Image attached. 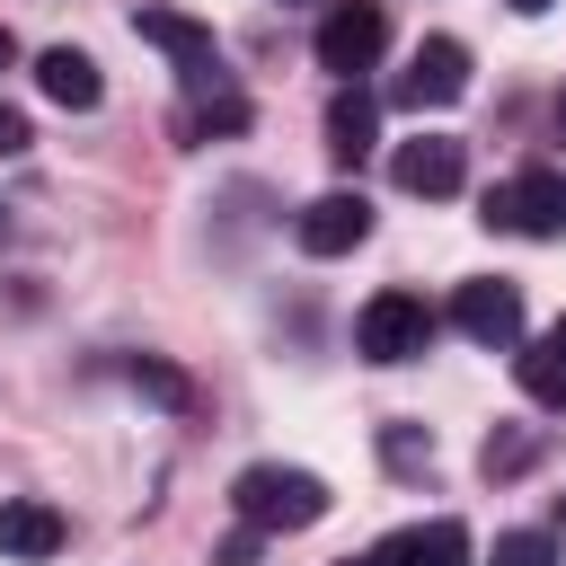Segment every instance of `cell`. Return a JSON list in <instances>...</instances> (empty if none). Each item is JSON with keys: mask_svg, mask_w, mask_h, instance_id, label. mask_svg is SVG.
I'll list each match as a JSON object with an SVG mask.
<instances>
[{"mask_svg": "<svg viewBox=\"0 0 566 566\" xmlns=\"http://www.w3.org/2000/svg\"><path fill=\"white\" fill-rule=\"evenodd\" d=\"M486 566H557V539H548V531H504V539L486 548Z\"/></svg>", "mask_w": 566, "mask_h": 566, "instance_id": "e0dca14e", "label": "cell"}, {"mask_svg": "<svg viewBox=\"0 0 566 566\" xmlns=\"http://www.w3.org/2000/svg\"><path fill=\"white\" fill-rule=\"evenodd\" d=\"M513 9H522V18H539V9H557V0H513Z\"/></svg>", "mask_w": 566, "mask_h": 566, "instance_id": "603a6c76", "label": "cell"}, {"mask_svg": "<svg viewBox=\"0 0 566 566\" xmlns=\"http://www.w3.org/2000/svg\"><path fill=\"white\" fill-rule=\"evenodd\" d=\"M451 327H460L469 345H522V292H513L504 274H469V283L451 292Z\"/></svg>", "mask_w": 566, "mask_h": 566, "instance_id": "52a82bcc", "label": "cell"}, {"mask_svg": "<svg viewBox=\"0 0 566 566\" xmlns=\"http://www.w3.org/2000/svg\"><path fill=\"white\" fill-rule=\"evenodd\" d=\"M531 433H486V478H513V469H531Z\"/></svg>", "mask_w": 566, "mask_h": 566, "instance_id": "d6986e66", "label": "cell"}, {"mask_svg": "<svg viewBox=\"0 0 566 566\" xmlns=\"http://www.w3.org/2000/svg\"><path fill=\"white\" fill-rule=\"evenodd\" d=\"M486 230L557 239V230H566V168H522V177L486 186Z\"/></svg>", "mask_w": 566, "mask_h": 566, "instance_id": "277c9868", "label": "cell"}, {"mask_svg": "<svg viewBox=\"0 0 566 566\" xmlns=\"http://www.w3.org/2000/svg\"><path fill=\"white\" fill-rule=\"evenodd\" d=\"M124 380H133L142 398H159V407H195V380H186L177 363H159V354H133V363H124Z\"/></svg>", "mask_w": 566, "mask_h": 566, "instance_id": "9a60e30c", "label": "cell"}, {"mask_svg": "<svg viewBox=\"0 0 566 566\" xmlns=\"http://www.w3.org/2000/svg\"><path fill=\"white\" fill-rule=\"evenodd\" d=\"M195 133H248V97H239V88L195 97Z\"/></svg>", "mask_w": 566, "mask_h": 566, "instance_id": "ac0fdd59", "label": "cell"}, {"mask_svg": "<svg viewBox=\"0 0 566 566\" xmlns=\"http://www.w3.org/2000/svg\"><path fill=\"white\" fill-rule=\"evenodd\" d=\"M389 177H398V195L442 203V195H460V177H469V142H451V133H416V142H398Z\"/></svg>", "mask_w": 566, "mask_h": 566, "instance_id": "ba28073f", "label": "cell"}, {"mask_svg": "<svg viewBox=\"0 0 566 566\" xmlns=\"http://www.w3.org/2000/svg\"><path fill=\"white\" fill-rule=\"evenodd\" d=\"M371 142H380V106H371V88L363 80H336V97H327V159H371Z\"/></svg>", "mask_w": 566, "mask_h": 566, "instance_id": "7c38bea8", "label": "cell"}, {"mask_svg": "<svg viewBox=\"0 0 566 566\" xmlns=\"http://www.w3.org/2000/svg\"><path fill=\"white\" fill-rule=\"evenodd\" d=\"M513 380H522V398H531V407L566 416V336H557V327H548V336H531V345L513 354Z\"/></svg>", "mask_w": 566, "mask_h": 566, "instance_id": "5bb4252c", "label": "cell"}, {"mask_svg": "<svg viewBox=\"0 0 566 566\" xmlns=\"http://www.w3.org/2000/svg\"><path fill=\"white\" fill-rule=\"evenodd\" d=\"M256 548H265V531H256V522H239V531H230V539H221V566H248V557H256Z\"/></svg>", "mask_w": 566, "mask_h": 566, "instance_id": "ffe728a7", "label": "cell"}, {"mask_svg": "<svg viewBox=\"0 0 566 566\" xmlns=\"http://www.w3.org/2000/svg\"><path fill=\"white\" fill-rule=\"evenodd\" d=\"M318 71H336V80H363L380 53H389V9L380 0H336L327 18H318Z\"/></svg>", "mask_w": 566, "mask_h": 566, "instance_id": "3957f363", "label": "cell"}, {"mask_svg": "<svg viewBox=\"0 0 566 566\" xmlns=\"http://www.w3.org/2000/svg\"><path fill=\"white\" fill-rule=\"evenodd\" d=\"M557 336H566V318H557Z\"/></svg>", "mask_w": 566, "mask_h": 566, "instance_id": "4316f807", "label": "cell"}, {"mask_svg": "<svg viewBox=\"0 0 566 566\" xmlns=\"http://www.w3.org/2000/svg\"><path fill=\"white\" fill-rule=\"evenodd\" d=\"M433 327H442V318H433V301L389 283V292H371V301H363L354 345H363V363H416V354L433 345Z\"/></svg>", "mask_w": 566, "mask_h": 566, "instance_id": "7a4b0ae2", "label": "cell"}, {"mask_svg": "<svg viewBox=\"0 0 566 566\" xmlns=\"http://www.w3.org/2000/svg\"><path fill=\"white\" fill-rule=\"evenodd\" d=\"M27 142H35V133H27V115H18V106H0V159H18Z\"/></svg>", "mask_w": 566, "mask_h": 566, "instance_id": "44dd1931", "label": "cell"}, {"mask_svg": "<svg viewBox=\"0 0 566 566\" xmlns=\"http://www.w3.org/2000/svg\"><path fill=\"white\" fill-rule=\"evenodd\" d=\"M557 142H566V88H557Z\"/></svg>", "mask_w": 566, "mask_h": 566, "instance_id": "cb8c5ba5", "label": "cell"}, {"mask_svg": "<svg viewBox=\"0 0 566 566\" xmlns=\"http://www.w3.org/2000/svg\"><path fill=\"white\" fill-rule=\"evenodd\" d=\"M557 531H566V495H557Z\"/></svg>", "mask_w": 566, "mask_h": 566, "instance_id": "d4e9b609", "label": "cell"}, {"mask_svg": "<svg viewBox=\"0 0 566 566\" xmlns=\"http://www.w3.org/2000/svg\"><path fill=\"white\" fill-rule=\"evenodd\" d=\"M371 557H380V566H469V531H460L451 513H433V522H407V531H389Z\"/></svg>", "mask_w": 566, "mask_h": 566, "instance_id": "8fae6325", "label": "cell"}, {"mask_svg": "<svg viewBox=\"0 0 566 566\" xmlns=\"http://www.w3.org/2000/svg\"><path fill=\"white\" fill-rule=\"evenodd\" d=\"M9 62H18V35H9V27H0V71H9Z\"/></svg>", "mask_w": 566, "mask_h": 566, "instance_id": "7402d4cb", "label": "cell"}, {"mask_svg": "<svg viewBox=\"0 0 566 566\" xmlns=\"http://www.w3.org/2000/svg\"><path fill=\"white\" fill-rule=\"evenodd\" d=\"M292 239H301V256H345V248H363V239H371V203H363L354 186H327L318 203H301Z\"/></svg>", "mask_w": 566, "mask_h": 566, "instance_id": "9c48e42d", "label": "cell"}, {"mask_svg": "<svg viewBox=\"0 0 566 566\" xmlns=\"http://www.w3.org/2000/svg\"><path fill=\"white\" fill-rule=\"evenodd\" d=\"M35 88H44L53 106H71V115H88V106L106 97V80H97V62H88L80 44H53V53H35Z\"/></svg>", "mask_w": 566, "mask_h": 566, "instance_id": "4fadbf2b", "label": "cell"}, {"mask_svg": "<svg viewBox=\"0 0 566 566\" xmlns=\"http://www.w3.org/2000/svg\"><path fill=\"white\" fill-rule=\"evenodd\" d=\"M230 504H239V522H256V531H310V522H327V478H318V469L256 460V469H239Z\"/></svg>", "mask_w": 566, "mask_h": 566, "instance_id": "6da1fadb", "label": "cell"}, {"mask_svg": "<svg viewBox=\"0 0 566 566\" xmlns=\"http://www.w3.org/2000/svg\"><path fill=\"white\" fill-rule=\"evenodd\" d=\"M345 566H380V557H345Z\"/></svg>", "mask_w": 566, "mask_h": 566, "instance_id": "484cf974", "label": "cell"}, {"mask_svg": "<svg viewBox=\"0 0 566 566\" xmlns=\"http://www.w3.org/2000/svg\"><path fill=\"white\" fill-rule=\"evenodd\" d=\"M133 35L142 44H159L177 71H186V88L195 97H212V88H230V71H221V44H212V27H195L186 9H133Z\"/></svg>", "mask_w": 566, "mask_h": 566, "instance_id": "5b68a950", "label": "cell"}, {"mask_svg": "<svg viewBox=\"0 0 566 566\" xmlns=\"http://www.w3.org/2000/svg\"><path fill=\"white\" fill-rule=\"evenodd\" d=\"M389 97L416 106V115H424V106H460V97H469V44H460V35H424V44L407 53V71L389 80Z\"/></svg>", "mask_w": 566, "mask_h": 566, "instance_id": "8992f818", "label": "cell"}, {"mask_svg": "<svg viewBox=\"0 0 566 566\" xmlns=\"http://www.w3.org/2000/svg\"><path fill=\"white\" fill-rule=\"evenodd\" d=\"M380 460L407 478V469H433V433L424 424H380Z\"/></svg>", "mask_w": 566, "mask_h": 566, "instance_id": "2e32d148", "label": "cell"}, {"mask_svg": "<svg viewBox=\"0 0 566 566\" xmlns=\"http://www.w3.org/2000/svg\"><path fill=\"white\" fill-rule=\"evenodd\" d=\"M53 548H62V513H53L44 495H0V557L44 566Z\"/></svg>", "mask_w": 566, "mask_h": 566, "instance_id": "30bf717a", "label": "cell"}]
</instances>
